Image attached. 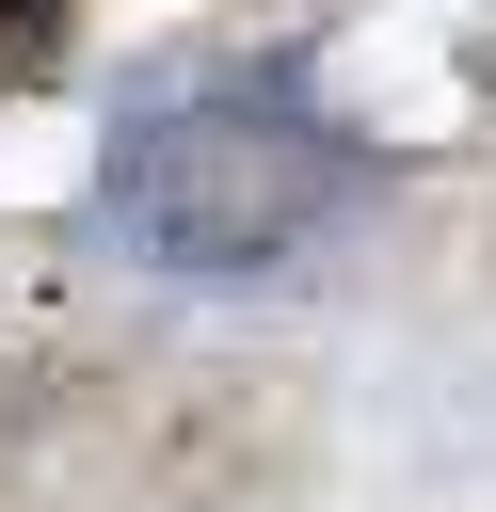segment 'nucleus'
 <instances>
[{
	"label": "nucleus",
	"instance_id": "obj_1",
	"mask_svg": "<svg viewBox=\"0 0 496 512\" xmlns=\"http://www.w3.org/2000/svg\"><path fill=\"white\" fill-rule=\"evenodd\" d=\"M352 192V144L304 112V96H192L160 112L128 160H112V208L160 240V256H272L288 224H320Z\"/></svg>",
	"mask_w": 496,
	"mask_h": 512
},
{
	"label": "nucleus",
	"instance_id": "obj_2",
	"mask_svg": "<svg viewBox=\"0 0 496 512\" xmlns=\"http://www.w3.org/2000/svg\"><path fill=\"white\" fill-rule=\"evenodd\" d=\"M0 16H48V0H0Z\"/></svg>",
	"mask_w": 496,
	"mask_h": 512
}]
</instances>
